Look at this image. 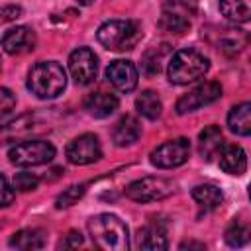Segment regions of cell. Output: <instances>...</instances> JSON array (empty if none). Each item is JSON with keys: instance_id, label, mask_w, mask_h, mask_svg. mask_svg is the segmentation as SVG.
Returning <instances> with one entry per match:
<instances>
[{"instance_id": "obj_1", "label": "cell", "mask_w": 251, "mask_h": 251, "mask_svg": "<svg viewBox=\"0 0 251 251\" xmlns=\"http://www.w3.org/2000/svg\"><path fill=\"white\" fill-rule=\"evenodd\" d=\"M88 233L92 243L102 251H127L129 231L127 226L114 214H98L88 220Z\"/></svg>"}, {"instance_id": "obj_2", "label": "cell", "mask_w": 251, "mask_h": 251, "mask_svg": "<svg viewBox=\"0 0 251 251\" xmlns=\"http://www.w3.org/2000/svg\"><path fill=\"white\" fill-rule=\"evenodd\" d=\"M65 86L67 75L57 61H39L27 73V90L41 100L57 98Z\"/></svg>"}, {"instance_id": "obj_3", "label": "cell", "mask_w": 251, "mask_h": 251, "mask_svg": "<svg viewBox=\"0 0 251 251\" xmlns=\"http://www.w3.org/2000/svg\"><path fill=\"white\" fill-rule=\"evenodd\" d=\"M96 37L108 51H129L141 39V25L133 20H110L98 27Z\"/></svg>"}, {"instance_id": "obj_4", "label": "cell", "mask_w": 251, "mask_h": 251, "mask_svg": "<svg viewBox=\"0 0 251 251\" xmlns=\"http://www.w3.org/2000/svg\"><path fill=\"white\" fill-rule=\"evenodd\" d=\"M208 69H210V61L200 51L180 49L171 57L167 75L173 84H188L202 78L208 73Z\"/></svg>"}, {"instance_id": "obj_5", "label": "cell", "mask_w": 251, "mask_h": 251, "mask_svg": "<svg viewBox=\"0 0 251 251\" xmlns=\"http://www.w3.org/2000/svg\"><path fill=\"white\" fill-rule=\"evenodd\" d=\"M55 147L45 139H27L20 141L8 149V159L16 167H35L53 161Z\"/></svg>"}, {"instance_id": "obj_6", "label": "cell", "mask_w": 251, "mask_h": 251, "mask_svg": "<svg viewBox=\"0 0 251 251\" xmlns=\"http://www.w3.org/2000/svg\"><path fill=\"white\" fill-rule=\"evenodd\" d=\"M124 192L133 202H157L175 192V182L165 176H143L129 182Z\"/></svg>"}, {"instance_id": "obj_7", "label": "cell", "mask_w": 251, "mask_h": 251, "mask_svg": "<svg viewBox=\"0 0 251 251\" xmlns=\"http://www.w3.org/2000/svg\"><path fill=\"white\" fill-rule=\"evenodd\" d=\"M188 157H190V141L186 137H176L153 149L149 155V161L157 169H175L184 165Z\"/></svg>"}, {"instance_id": "obj_8", "label": "cell", "mask_w": 251, "mask_h": 251, "mask_svg": "<svg viewBox=\"0 0 251 251\" xmlns=\"http://www.w3.org/2000/svg\"><path fill=\"white\" fill-rule=\"evenodd\" d=\"M69 71L73 80L78 86H88L94 82L96 73H98V59L92 49L88 47H78L69 55Z\"/></svg>"}, {"instance_id": "obj_9", "label": "cell", "mask_w": 251, "mask_h": 251, "mask_svg": "<svg viewBox=\"0 0 251 251\" xmlns=\"http://www.w3.org/2000/svg\"><path fill=\"white\" fill-rule=\"evenodd\" d=\"M65 155H67L69 163H73V165H90V163H96L102 157L100 139L94 133H82V135L75 137L67 145Z\"/></svg>"}, {"instance_id": "obj_10", "label": "cell", "mask_w": 251, "mask_h": 251, "mask_svg": "<svg viewBox=\"0 0 251 251\" xmlns=\"http://www.w3.org/2000/svg\"><path fill=\"white\" fill-rule=\"evenodd\" d=\"M222 96V86L214 80L210 82H204V84H198L196 88H192L188 94L180 96L178 102H176V114H190V112H196L198 108L202 106H208L216 100H220Z\"/></svg>"}, {"instance_id": "obj_11", "label": "cell", "mask_w": 251, "mask_h": 251, "mask_svg": "<svg viewBox=\"0 0 251 251\" xmlns=\"http://www.w3.org/2000/svg\"><path fill=\"white\" fill-rule=\"evenodd\" d=\"M106 78L108 82L120 90V92H131L137 86L139 80V73L135 69V65L127 59H116L108 65L106 69Z\"/></svg>"}, {"instance_id": "obj_12", "label": "cell", "mask_w": 251, "mask_h": 251, "mask_svg": "<svg viewBox=\"0 0 251 251\" xmlns=\"http://www.w3.org/2000/svg\"><path fill=\"white\" fill-rule=\"evenodd\" d=\"M2 47L8 55H20L27 53L35 47V33L27 25H16L4 31L2 35Z\"/></svg>"}, {"instance_id": "obj_13", "label": "cell", "mask_w": 251, "mask_h": 251, "mask_svg": "<svg viewBox=\"0 0 251 251\" xmlns=\"http://www.w3.org/2000/svg\"><path fill=\"white\" fill-rule=\"evenodd\" d=\"M137 247L147 251H163L169 247L167 226L161 220H153L137 231Z\"/></svg>"}, {"instance_id": "obj_14", "label": "cell", "mask_w": 251, "mask_h": 251, "mask_svg": "<svg viewBox=\"0 0 251 251\" xmlns=\"http://www.w3.org/2000/svg\"><path fill=\"white\" fill-rule=\"evenodd\" d=\"M220 169L233 176L243 175L247 169V155H245L243 147L233 145V143L224 145L220 151Z\"/></svg>"}, {"instance_id": "obj_15", "label": "cell", "mask_w": 251, "mask_h": 251, "mask_svg": "<svg viewBox=\"0 0 251 251\" xmlns=\"http://www.w3.org/2000/svg\"><path fill=\"white\" fill-rule=\"evenodd\" d=\"M141 137V124L133 116H124L118 120L114 131H112V141L118 147H129Z\"/></svg>"}, {"instance_id": "obj_16", "label": "cell", "mask_w": 251, "mask_h": 251, "mask_svg": "<svg viewBox=\"0 0 251 251\" xmlns=\"http://www.w3.org/2000/svg\"><path fill=\"white\" fill-rule=\"evenodd\" d=\"M224 147V133L218 126H208L198 133V153L204 161H212Z\"/></svg>"}, {"instance_id": "obj_17", "label": "cell", "mask_w": 251, "mask_h": 251, "mask_svg": "<svg viewBox=\"0 0 251 251\" xmlns=\"http://www.w3.org/2000/svg\"><path fill=\"white\" fill-rule=\"evenodd\" d=\"M118 98L110 92H92L84 100V110L92 118H108L118 110Z\"/></svg>"}, {"instance_id": "obj_18", "label": "cell", "mask_w": 251, "mask_h": 251, "mask_svg": "<svg viewBox=\"0 0 251 251\" xmlns=\"http://www.w3.org/2000/svg\"><path fill=\"white\" fill-rule=\"evenodd\" d=\"M249 41V35L243 29L237 27H222L218 33V49H222L226 55L239 53Z\"/></svg>"}, {"instance_id": "obj_19", "label": "cell", "mask_w": 251, "mask_h": 251, "mask_svg": "<svg viewBox=\"0 0 251 251\" xmlns=\"http://www.w3.org/2000/svg\"><path fill=\"white\" fill-rule=\"evenodd\" d=\"M192 198L200 210L212 212L224 202V192L216 184H198L192 188Z\"/></svg>"}, {"instance_id": "obj_20", "label": "cell", "mask_w": 251, "mask_h": 251, "mask_svg": "<svg viewBox=\"0 0 251 251\" xmlns=\"http://www.w3.org/2000/svg\"><path fill=\"white\" fill-rule=\"evenodd\" d=\"M227 126L235 135H251V102L233 106L227 114Z\"/></svg>"}, {"instance_id": "obj_21", "label": "cell", "mask_w": 251, "mask_h": 251, "mask_svg": "<svg viewBox=\"0 0 251 251\" xmlns=\"http://www.w3.org/2000/svg\"><path fill=\"white\" fill-rule=\"evenodd\" d=\"M220 12L233 24L251 22V0H220Z\"/></svg>"}, {"instance_id": "obj_22", "label": "cell", "mask_w": 251, "mask_h": 251, "mask_svg": "<svg viewBox=\"0 0 251 251\" xmlns=\"http://www.w3.org/2000/svg\"><path fill=\"white\" fill-rule=\"evenodd\" d=\"M224 239L229 247H243L251 239V224L241 218H233L224 231Z\"/></svg>"}, {"instance_id": "obj_23", "label": "cell", "mask_w": 251, "mask_h": 251, "mask_svg": "<svg viewBox=\"0 0 251 251\" xmlns=\"http://www.w3.org/2000/svg\"><path fill=\"white\" fill-rule=\"evenodd\" d=\"M135 110L147 120H157L163 112V104L155 90H143L135 98Z\"/></svg>"}, {"instance_id": "obj_24", "label": "cell", "mask_w": 251, "mask_h": 251, "mask_svg": "<svg viewBox=\"0 0 251 251\" xmlns=\"http://www.w3.org/2000/svg\"><path fill=\"white\" fill-rule=\"evenodd\" d=\"M43 235L37 229H20L10 237V247L20 251H35L43 247Z\"/></svg>"}, {"instance_id": "obj_25", "label": "cell", "mask_w": 251, "mask_h": 251, "mask_svg": "<svg viewBox=\"0 0 251 251\" xmlns=\"http://www.w3.org/2000/svg\"><path fill=\"white\" fill-rule=\"evenodd\" d=\"M167 53H169V45H159V47L149 49V51L143 55V59H141V73H143L145 76H155V75H159L161 65H163V59H165Z\"/></svg>"}, {"instance_id": "obj_26", "label": "cell", "mask_w": 251, "mask_h": 251, "mask_svg": "<svg viewBox=\"0 0 251 251\" xmlns=\"http://www.w3.org/2000/svg\"><path fill=\"white\" fill-rule=\"evenodd\" d=\"M190 24H192L190 18L178 16V14L169 12V10H161L159 27H161L163 31H169V33H184V31L190 27Z\"/></svg>"}, {"instance_id": "obj_27", "label": "cell", "mask_w": 251, "mask_h": 251, "mask_svg": "<svg viewBox=\"0 0 251 251\" xmlns=\"http://www.w3.org/2000/svg\"><path fill=\"white\" fill-rule=\"evenodd\" d=\"M84 192H86V184H73V186L65 188V190L57 196L55 206H57L59 210H61V208H69V206L76 204V202L84 196Z\"/></svg>"}, {"instance_id": "obj_28", "label": "cell", "mask_w": 251, "mask_h": 251, "mask_svg": "<svg viewBox=\"0 0 251 251\" xmlns=\"http://www.w3.org/2000/svg\"><path fill=\"white\" fill-rule=\"evenodd\" d=\"M39 184V178L31 173H18L14 176V188L20 190V192H29V190H35Z\"/></svg>"}, {"instance_id": "obj_29", "label": "cell", "mask_w": 251, "mask_h": 251, "mask_svg": "<svg viewBox=\"0 0 251 251\" xmlns=\"http://www.w3.org/2000/svg\"><path fill=\"white\" fill-rule=\"evenodd\" d=\"M16 108V96L12 94L10 88H0V114H2V120L6 122V118L10 116V112Z\"/></svg>"}, {"instance_id": "obj_30", "label": "cell", "mask_w": 251, "mask_h": 251, "mask_svg": "<svg viewBox=\"0 0 251 251\" xmlns=\"http://www.w3.org/2000/svg\"><path fill=\"white\" fill-rule=\"evenodd\" d=\"M14 198H16V188H12L8 176L2 175V206H10Z\"/></svg>"}, {"instance_id": "obj_31", "label": "cell", "mask_w": 251, "mask_h": 251, "mask_svg": "<svg viewBox=\"0 0 251 251\" xmlns=\"http://www.w3.org/2000/svg\"><path fill=\"white\" fill-rule=\"evenodd\" d=\"M82 235L78 233V231H69L67 235H65V239L59 243V247L61 249H75V247H78V245H82Z\"/></svg>"}, {"instance_id": "obj_32", "label": "cell", "mask_w": 251, "mask_h": 251, "mask_svg": "<svg viewBox=\"0 0 251 251\" xmlns=\"http://www.w3.org/2000/svg\"><path fill=\"white\" fill-rule=\"evenodd\" d=\"M22 8L20 6H4L2 8V22H10L14 18H20Z\"/></svg>"}, {"instance_id": "obj_33", "label": "cell", "mask_w": 251, "mask_h": 251, "mask_svg": "<svg viewBox=\"0 0 251 251\" xmlns=\"http://www.w3.org/2000/svg\"><path fill=\"white\" fill-rule=\"evenodd\" d=\"M178 247H180V249H204V243H196V241H182Z\"/></svg>"}, {"instance_id": "obj_34", "label": "cell", "mask_w": 251, "mask_h": 251, "mask_svg": "<svg viewBox=\"0 0 251 251\" xmlns=\"http://www.w3.org/2000/svg\"><path fill=\"white\" fill-rule=\"evenodd\" d=\"M80 6H90V4H94V0H76Z\"/></svg>"}, {"instance_id": "obj_35", "label": "cell", "mask_w": 251, "mask_h": 251, "mask_svg": "<svg viewBox=\"0 0 251 251\" xmlns=\"http://www.w3.org/2000/svg\"><path fill=\"white\" fill-rule=\"evenodd\" d=\"M247 194H249V200H251V184H249V190H247Z\"/></svg>"}]
</instances>
